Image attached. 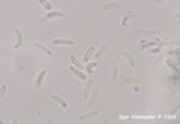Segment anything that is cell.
Returning <instances> with one entry per match:
<instances>
[{
	"instance_id": "1",
	"label": "cell",
	"mask_w": 180,
	"mask_h": 124,
	"mask_svg": "<svg viewBox=\"0 0 180 124\" xmlns=\"http://www.w3.org/2000/svg\"><path fill=\"white\" fill-rule=\"evenodd\" d=\"M69 72H71L72 75H75L77 78H80L81 81H86V79H87V76H86V73H84L83 70H80V69H77L75 66H71V67H69Z\"/></svg>"
},
{
	"instance_id": "17",
	"label": "cell",
	"mask_w": 180,
	"mask_h": 124,
	"mask_svg": "<svg viewBox=\"0 0 180 124\" xmlns=\"http://www.w3.org/2000/svg\"><path fill=\"white\" fill-rule=\"evenodd\" d=\"M119 8H120V5H119V3H116V2H113V3L105 5L102 9H104V11H111V9H119Z\"/></svg>"
},
{
	"instance_id": "5",
	"label": "cell",
	"mask_w": 180,
	"mask_h": 124,
	"mask_svg": "<svg viewBox=\"0 0 180 124\" xmlns=\"http://www.w3.org/2000/svg\"><path fill=\"white\" fill-rule=\"evenodd\" d=\"M95 117H98V111H90L87 114L80 115V120H81V121H89V120H93Z\"/></svg>"
},
{
	"instance_id": "12",
	"label": "cell",
	"mask_w": 180,
	"mask_h": 124,
	"mask_svg": "<svg viewBox=\"0 0 180 124\" xmlns=\"http://www.w3.org/2000/svg\"><path fill=\"white\" fill-rule=\"evenodd\" d=\"M35 46H36L38 49H41V51H42L44 54H47L48 57H50V55H53V51H51V49H48V48H47L45 45H42V43H39V42H36V43H35Z\"/></svg>"
},
{
	"instance_id": "7",
	"label": "cell",
	"mask_w": 180,
	"mask_h": 124,
	"mask_svg": "<svg viewBox=\"0 0 180 124\" xmlns=\"http://www.w3.org/2000/svg\"><path fill=\"white\" fill-rule=\"evenodd\" d=\"M45 75H47V70H45V69L39 72V75H38V78H36V81H35V87H36V88H41V87H42Z\"/></svg>"
},
{
	"instance_id": "23",
	"label": "cell",
	"mask_w": 180,
	"mask_h": 124,
	"mask_svg": "<svg viewBox=\"0 0 180 124\" xmlns=\"http://www.w3.org/2000/svg\"><path fill=\"white\" fill-rule=\"evenodd\" d=\"M167 66H168L170 69H173V72H174V73H179V70H177V67H176V66H174V64H173V63H171L170 60H167Z\"/></svg>"
},
{
	"instance_id": "20",
	"label": "cell",
	"mask_w": 180,
	"mask_h": 124,
	"mask_svg": "<svg viewBox=\"0 0 180 124\" xmlns=\"http://www.w3.org/2000/svg\"><path fill=\"white\" fill-rule=\"evenodd\" d=\"M39 3H41V5L44 6V8L47 9V11H48V12L51 11V3H50L48 0H39Z\"/></svg>"
},
{
	"instance_id": "16",
	"label": "cell",
	"mask_w": 180,
	"mask_h": 124,
	"mask_svg": "<svg viewBox=\"0 0 180 124\" xmlns=\"http://www.w3.org/2000/svg\"><path fill=\"white\" fill-rule=\"evenodd\" d=\"M98 67V61H92L86 66V73H93V70Z\"/></svg>"
},
{
	"instance_id": "18",
	"label": "cell",
	"mask_w": 180,
	"mask_h": 124,
	"mask_svg": "<svg viewBox=\"0 0 180 124\" xmlns=\"http://www.w3.org/2000/svg\"><path fill=\"white\" fill-rule=\"evenodd\" d=\"M98 94H99V91H98V88H95V90H93V94H92V99H90V102H89L90 106H93V105L96 103V100H98Z\"/></svg>"
},
{
	"instance_id": "4",
	"label": "cell",
	"mask_w": 180,
	"mask_h": 124,
	"mask_svg": "<svg viewBox=\"0 0 180 124\" xmlns=\"http://www.w3.org/2000/svg\"><path fill=\"white\" fill-rule=\"evenodd\" d=\"M111 67H113V75H111V79H113V81H116V79L119 78V63H117L116 60H113V61H111Z\"/></svg>"
},
{
	"instance_id": "10",
	"label": "cell",
	"mask_w": 180,
	"mask_h": 124,
	"mask_svg": "<svg viewBox=\"0 0 180 124\" xmlns=\"http://www.w3.org/2000/svg\"><path fill=\"white\" fill-rule=\"evenodd\" d=\"M107 49H108V43H104L98 51H95V58H99V57H102L105 52H107Z\"/></svg>"
},
{
	"instance_id": "2",
	"label": "cell",
	"mask_w": 180,
	"mask_h": 124,
	"mask_svg": "<svg viewBox=\"0 0 180 124\" xmlns=\"http://www.w3.org/2000/svg\"><path fill=\"white\" fill-rule=\"evenodd\" d=\"M15 38H17V42H15V45H14V49H18V48H21L23 46V43H24V38H23V35H21V32L18 30V29H15Z\"/></svg>"
},
{
	"instance_id": "8",
	"label": "cell",
	"mask_w": 180,
	"mask_h": 124,
	"mask_svg": "<svg viewBox=\"0 0 180 124\" xmlns=\"http://www.w3.org/2000/svg\"><path fill=\"white\" fill-rule=\"evenodd\" d=\"M63 12H60V11H50L48 14H47V20H53V18H63Z\"/></svg>"
},
{
	"instance_id": "6",
	"label": "cell",
	"mask_w": 180,
	"mask_h": 124,
	"mask_svg": "<svg viewBox=\"0 0 180 124\" xmlns=\"http://www.w3.org/2000/svg\"><path fill=\"white\" fill-rule=\"evenodd\" d=\"M92 90H93V79H89V81L86 82V88H84V93H83V97H84V99H89Z\"/></svg>"
},
{
	"instance_id": "9",
	"label": "cell",
	"mask_w": 180,
	"mask_h": 124,
	"mask_svg": "<svg viewBox=\"0 0 180 124\" xmlns=\"http://www.w3.org/2000/svg\"><path fill=\"white\" fill-rule=\"evenodd\" d=\"M51 99H53L54 102H57V103H59L62 108H65V109L68 108V102H66V100H63L60 96H57V94H53V96H51Z\"/></svg>"
},
{
	"instance_id": "24",
	"label": "cell",
	"mask_w": 180,
	"mask_h": 124,
	"mask_svg": "<svg viewBox=\"0 0 180 124\" xmlns=\"http://www.w3.org/2000/svg\"><path fill=\"white\" fill-rule=\"evenodd\" d=\"M149 52H150V54H158V52H159V49H158L156 46H153V49H149Z\"/></svg>"
},
{
	"instance_id": "21",
	"label": "cell",
	"mask_w": 180,
	"mask_h": 124,
	"mask_svg": "<svg viewBox=\"0 0 180 124\" xmlns=\"http://www.w3.org/2000/svg\"><path fill=\"white\" fill-rule=\"evenodd\" d=\"M153 46H156V42H147V43H143V46H141V49L144 51V49H147V48H153Z\"/></svg>"
},
{
	"instance_id": "14",
	"label": "cell",
	"mask_w": 180,
	"mask_h": 124,
	"mask_svg": "<svg viewBox=\"0 0 180 124\" xmlns=\"http://www.w3.org/2000/svg\"><path fill=\"white\" fill-rule=\"evenodd\" d=\"M122 57H123V58H125V60H126V61L132 66V67L135 66V58L131 55V54H129V52H122Z\"/></svg>"
},
{
	"instance_id": "22",
	"label": "cell",
	"mask_w": 180,
	"mask_h": 124,
	"mask_svg": "<svg viewBox=\"0 0 180 124\" xmlns=\"http://www.w3.org/2000/svg\"><path fill=\"white\" fill-rule=\"evenodd\" d=\"M6 91H8V87H6V84H2V85H0V99H2V97H5Z\"/></svg>"
},
{
	"instance_id": "15",
	"label": "cell",
	"mask_w": 180,
	"mask_h": 124,
	"mask_svg": "<svg viewBox=\"0 0 180 124\" xmlns=\"http://www.w3.org/2000/svg\"><path fill=\"white\" fill-rule=\"evenodd\" d=\"M95 51H96L95 46H89V48H87V51H86V54H84V61H90V58H92V55L95 54Z\"/></svg>"
},
{
	"instance_id": "13",
	"label": "cell",
	"mask_w": 180,
	"mask_h": 124,
	"mask_svg": "<svg viewBox=\"0 0 180 124\" xmlns=\"http://www.w3.org/2000/svg\"><path fill=\"white\" fill-rule=\"evenodd\" d=\"M54 45H68V46H71V45H74L75 42L71 41V39H54Z\"/></svg>"
},
{
	"instance_id": "3",
	"label": "cell",
	"mask_w": 180,
	"mask_h": 124,
	"mask_svg": "<svg viewBox=\"0 0 180 124\" xmlns=\"http://www.w3.org/2000/svg\"><path fill=\"white\" fill-rule=\"evenodd\" d=\"M156 30H135V36H156Z\"/></svg>"
},
{
	"instance_id": "19",
	"label": "cell",
	"mask_w": 180,
	"mask_h": 124,
	"mask_svg": "<svg viewBox=\"0 0 180 124\" xmlns=\"http://www.w3.org/2000/svg\"><path fill=\"white\" fill-rule=\"evenodd\" d=\"M140 82H141V79H140V78H134V76L125 79V84H140Z\"/></svg>"
},
{
	"instance_id": "11",
	"label": "cell",
	"mask_w": 180,
	"mask_h": 124,
	"mask_svg": "<svg viewBox=\"0 0 180 124\" xmlns=\"http://www.w3.org/2000/svg\"><path fill=\"white\" fill-rule=\"evenodd\" d=\"M69 60L72 61V66H75L77 69H80V70H83V69H84V64H83V63H80V61H78V58H77L74 54L69 57Z\"/></svg>"
}]
</instances>
